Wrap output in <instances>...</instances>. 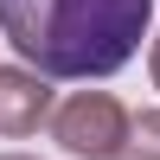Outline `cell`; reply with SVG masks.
<instances>
[{
    "label": "cell",
    "instance_id": "8992f818",
    "mask_svg": "<svg viewBox=\"0 0 160 160\" xmlns=\"http://www.w3.org/2000/svg\"><path fill=\"white\" fill-rule=\"evenodd\" d=\"M0 160H38V154H0Z\"/></svg>",
    "mask_w": 160,
    "mask_h": 160
},
{
    "label": "cell",
    "instance_id": "7a4b0ae2",
    "mask_svg": "<svg viewBox=\"0 0 160 160\" xmlns=\"http://www.w3.org/2000/svg\"><path fill=\"white\" fill-rule=\"evenodd\" d=\"M128 128H135V115L109 90H77V96H64L51 109V141L77 160H122Z\"/></svg>",
    "mask_w": 160,
    "mask_h": 160
},
{
    "label": "cell",
    "instance_id": "5b68a950",
    "mask_svg": "<svg viewBox=\"0 0 160 160\" xmlns=\"http://www.w3.org/2000/svg\"><path fill=\"white\" fill-rule=\"evenodd\" d=\"M148 71H154V90H160V38H154V58H148Z\"/></svg>",
    "mask_w": 160,
    "mask_h": 160
},
{
    "label": "cell",
    "instance_id": "6da1fadb",
    "mask_svg": "<svg viewBox=\"0 0 160 160\" xmlns=\"http://www.w3.org/2000/svg\"><path fill=\"white\" fill-rule=\"evenodd\" d=\"M154 0H0V38L45 77H109L141 51Z\"/></svg>",
    "mask_w": 160,
    "mask_h": 160
},
{
    "label": "cell",
    "instance_id": "277c9868",
    "mask_svg": "<svg viewBox=\"0 0 160 160\" xmlns=\"http://www.w3.org/2000/svg\"><path fill=\"white\" fill-rule=\"evenodd\" d=\"M122 160H160V109H141V115H135Z\"/></svg>",
    "mask_w": 160,
    "mask_h": 160
},
{
    "label": "cell",
    "instance_id": "3957f363",
    "mask_svg": "<svg viewBox=\"0 0 160 160\" xmlns=\"http://www.w3.org/2000/svg\"><path fill=\"white\" fill-rule=\"evenodd\" d=\"M51 122V83L32 64H0V135H32Z\"/></svg>",
    "mask_w": 160,
    "mask_h": 160
}]
</instances>
